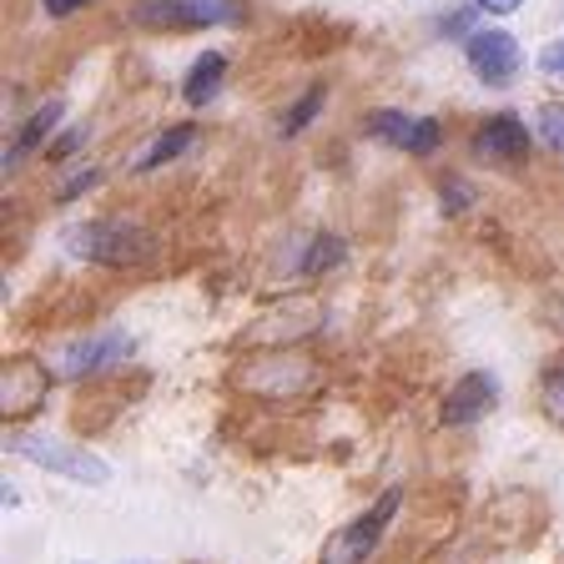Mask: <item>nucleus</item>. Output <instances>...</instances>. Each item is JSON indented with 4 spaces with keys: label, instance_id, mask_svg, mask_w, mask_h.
<instances>
[{
    "label": "nucleus",
    "instance_id": "39448f33",
    "mask_svg": "<svg viewBox=\"0 0 564 564\" xmlns=\"http://www.w3.org/2000/svg\"><path fill=\"white\" fill-rule=\"evenodd\" d=\"M131 352H137V343H131L127 328H101V333H91V338L66 343V348L56 352V373L61 378H96V373H111V368L131 364Z\"/></svg>",
    "mask_w": 564,
    "mask_h": 564
},
{
    "label": "nucleus",
    "instance_id": "423d86ee",
    "mask_svg": "<svg viewBox=\"0 0 564 564\" xmlns=\"http://www.w3.org/2000/svg\"><path fill=\"white\" fill-rule=\"evenodd\" d=\"M464 61H469V70L484 86H509L519 76V66H524V51H519V41L509 31L479 25V31H469V41H464Z\"/></svg>",
    "mask_w": 564,
    "mask_h": 564
},
{
    "label": "nucleus",
    "instance_id": "f03ea898",
    "mask_svg": "<svg viewBox=\"0 0 564 564\" xmlns=\"http://www.w3.org/2000/svg\"><path fill=\"white\" fill-rule=\"evenodd\" d=\"M6 448L15 458H25V464H35V469L61 474L70 484H86V489L111 484V464L101 454H91L86 444H66V438H46V434H15Z\"/></svg>",
    "mask_w": 564,
    "mask_h": 564
},
{
    "label": "nucleus",
    "instance_id": "f257e3e1",
    "mask_svg": "<svg viewBox=\"0 0 564 564\" xmlns=\"http://www.w3.org/2000/svg\"><path fill=\"white\" fill-rule=\"evenodd\" d=\"M70 252L96 268H141L156 252V237L147 227L127 223V217H96V223H76L66 232Z\"/></svg>",
    "mask_w": 564,
    "mask_h": 564
},
{
    "label": "nucleus",
    "instance_id": "aec40b11",
    "mask_svg": "<svg viewBox=\"0 0 564 564\" xmlns=\"http://www.w3.org/2000/svg\"><path fill=\"white\" fill-rule=\"evenodd\" d=\"M91 187H96V172H82V176H76V182H66V187H61V202L82 197V192H91Z\"/></svg>",
    "mask_w": 564,
    "mask_h": 564
},
{
    "label": "nucleus",
    "instance_id": "6ab92c4d",
    "mask_svg": "<svg viewBox=\"0 0 564 564\" xmlns=\"http://www.w3.org/2000/svg\"><path fill=\"white\" fill-rule=\"evenodd\" d=\"M474 6H479L484 15H514L524 0H474Z\"/></svg>",
    "mask_w": 564,
    "mask_h": 564
},
{
    "label": "nucleus",
    "instance_id": "2eb2a0df",
    "mask_svg": "<svg viewBox=\"0 0 564 564\" xmlns=\"http://www.w3.org/2000/svg\"><path fill=\"white\" fill-rule=\"evenodd\" d=\"M540 403H544V413H550V419L564 429V364L550 368V373L540 378Z\"/></svg>",
    "mask_w": 564,
    "mask_h": 564
},
{
    "label": "nucleus",
    "instance_id": "6e6552de",
    "mask_svg": "<svg viewBox=\"0 0 564 564\" xmlns=\"http://www.w3.org/2000/svg\"><path fill=\"white\" fill-rule=\"evenodd\" d=\"M494 403H499V378H494L489 368H474V373H464L444 393L438 419H444L448 429H474L479 419H489V413H494Z\"/></svg>",
    "mask_w": 564,
    "mask_h": 564
},
{
    "label": "nucleus",
    "instance_id": "f8f14e48",
    "mask_svg": "<svg viewBox=\"0 0 564 564\" xmlns=\"http://www.w3.org/2000/svg\"><path fill=\"white\" fill-rule=\"evenodd\" d=\"M56 121H61V101L35 106V111H31V121H25V131H21V137H15V147H11V152H6V166H11L21 152H31V147H35V141H41V137H46V131H56Z\"/></svg>",
    "mask_w": 564,
    "mask_h": 564
},
{
    "label": "nucleus",
    "instance_id": "dca6fc26",
    "mask_svg": "<svg viewBox=\"0 0 564 564\" xmlns=\"http://www.w3.org/2000/svg\"><path fill=\"white\" fill-rule=\"evenodd\" d=\"M333 262H343V237H317L313 258L303 262V272H307V278H317V272H328Z\"/></svg>",
    "mask_w": 564,
    "mask_h": 564
},
{
    "label": "nucleus",
    "instance_id": "4468645a",
    "mask_svg": "<svg viewBox=\"0 0 564 564\" xmlns=\"http://www.w3.org/2000/svg\"><path fill=\"white\" fill-rule=\"evenodd\" d=\"M534 137L550 147V152H564V106L560 101H544L534 111Z\"/></svg>",
    "mask_w": 564,
    "mask_h": 564
},
{
    "label": "nucleus",
    "instance_id": "7ed1b4c3",
    "mask_svg": "<svg viewBox=\"0 0 564 564\" xmlns=\"http://www.w3.org/2000/svg\"><path fill=\"white\" fill-rule=\"evenodd\" d=\"M399 509H403V489L393 484V489L378 494L373 505L352 519V524H343L338 534H333L328 550H323V564H364L368 554L383 544V534H388V524L399 519Z\"/></svg>",
    "mask_w": 564,
    "mask_h": 564
},
{
    "label": "nucleus",
    "instance_id": "a211bd4d",
    "mask_svg": "<svg viewBox=\"0 0 564 564\" xmlns=\"http://www.w3.org/2000/svg\"><path fill=\"white\" fill-rule=\"evenodd\" d=\"M469 207V187L464 182H444V212H464Z\"/></svg>",
    "mask_w": 564,
    "mask_h": 564
},
{
    "label": "nucleus",
    "instance_id": "f3484780",
    "mask_svg": "<svg viewBox=\"0 0 564 564\" xmlns=\"http://www.w3.org/2000/svg\"><path fill=\"white\" fill-rule=\"evenodd\" d=\"M540 70H544V76H554V82H564V35L540 51Z\"/></svg>",
    "mask_w": 564,
    "mask_h": 564
},
{
    "label": "nucleus",
    "instance_id": "20e7f679",
    "mask_svg": "<svg viewBox=\"0 0 564 564\" xmlns=\"http://www.w3.org/2000/svg\"><path fill=\"white\" fill-rule=\"evenodd\" d=\"M131 21L141 31H212V25H232V0H141Z\"/></svg>",
    "mask_w": 564,
    "mask_h": 564
},
{
    "label": "nucleus",
    "instance_id": "0eeeda50",
    "mask_svg": "<svg viewBox=\"0 0 564 564\" xmlns=\"http://www.w3.org/2000/svg\"><path fill=\"white\" fill-rule=\"evenodd\" d=\"M364 131L409 156H434L444 147V127L434 117H409V111H368Z\"/></svg>",
    "mask_w": 564,
    "mask_h": 564
},
{
    "label": "nucleus",
    "instance_id": "ddd939ff",
    "mask_svg": "<svg viewBox=\"0 0 564 564\" xmlns=\"http://www.w3.org/2000/svg\"><path fill=\"white\" fill-rule=\"evenodd\" d=\"M323 101H328V91H323V86H307L303 101L288 106V117H282V137H297V131L313 127V117L323 111Z\"/></svg>",
    "mask_w": 564,
    "mask_h": 564
},
{
    "label": "nucleus",
    "instance_id": "9b49d317",
    "mask_svg": "<svg viewBox=\"0 0 564 564\" xmlns=\"http://www.w3.org/2000/svg\"><path fill=\"white\" fill-rule=\"evenodd\" d=\"M192 141H197V131H192V127H166L162 137H156L152 147H147V152H141L131 166H137V172H156V166H172V162H182V156H187Z\"/></svg>",
    "mask_w": 564,
    "mask_h": 564
},
{
    "label": "nucleus",
    "instance_id": "412c9836",
    "mask_svg": "<svg viewBox=\"0 0 564 564\" xmlns=\"http://www.w3.org/2000/svg\"><path fill=\"white\" fill-rule=\"evenodd\" d=\"M41 6H46V15H76L86 0H41Z\"/></svg>",
    "mask_w": 564,
    "mask_h": 564
},
{
    "label": "nucleus",
    "instance_id": "1a4fd4ad",
    "mask_svg": "<svg viewBox=\"0 0 564 564\" xmlns=\"http://www.w3.org/2000/svg\"><path fill=\"white\" fill-rule=\"evenodd\" d=\"M529 127L514 117V111H499V117H489L479 131H474V141H469V152L479 156V162H524L529 156Z\"/></svg>",
    "mask_w": 564,
    "mask_h": 564
},
{
    "label": "nucleus",
    "instance_id": "9d476101",
    "mask_svg": "<svg viewBox=\"0 0 564 564\" xmlns=\"http://www.w3.org/2000/svg\"><path fill=\"white\" fill-rule=\"evenodd\" d=\"M223 76H227V56H223V51H202V56L192 61L187 82H182V101H187V106H207L212 96L223 91Z\"/></svg>",
    "mask_w": 564,
    "mask_h": 564
}]
</instances>
